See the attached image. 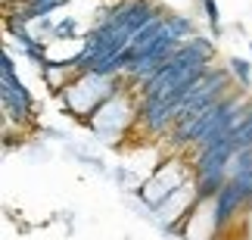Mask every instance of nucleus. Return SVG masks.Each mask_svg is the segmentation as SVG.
Instances as JSON below:
<instances>
[{"label":"nucleus","instance_id":"1","mask_svg":"<svg viewBox=\"0 0 252 240\" xmlns=\"http://www.w3.org/2000/svg\"><path fill=\"white\" fill-rule=\"evenodd\" d=\"M221 225V209L215 194H202L190 215L184 218V237L187 240H215V231Z\"/></svg>","mask_w":252,"mask_h":240},{"label":"nucleus","instance_id":"2","mask_svg":"<svg viewBox=\"0 0 252 240\" xmlns=\"http://www.w3.org/2000/svg\"><path fill=\"white\" fill-rule=\"evenodd\" d=\"M190 181H193V175L181 166V162H168L165 169H159L156 175L143 184V200H147L150 206H159V203H165L174 190L187 187Z\"/></svg>","mask_w":252,"mask_h":240}]
</instances>
